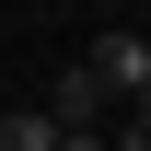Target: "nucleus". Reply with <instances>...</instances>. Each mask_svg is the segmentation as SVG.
Returning a JSON list of instances; mask_svg holds the SVG:
<instances>
[{"label": "nucleus", "mask_w": 151, "mask_h": 151, "mask_svg": "<svg viewBox=\"0 0 151 151\" xmlns=\"http://www.w3.org/2000/svg\"><path fill=\"white\" fill-rule=\"evenodd\" d=\"M116 128H139V139H151V81H139L128 105H116Z\"/></svg>", "instance_id": "7ed1b4c3"}, {"label": "nucleus", "mask_w": 151, "mask_h": 151, "mask_svg": "<svg viewBox=\"0 0 151 151\" xmlns=\"http://www.w3.org/2000/svg\"><path fill=\"white\" fill-rule=\"evenodd\" d=\"M105 12H128V0H105Z\"/></svg>", "instance_id": "20e7f679"}, {"label": "nucleus", "mask_w": 151, "mask_h": 151, "mask_svg": "<svg viewBox=\"0 0 151 151\" xmlns=\"http://www.w3.org/2000/svg\"><path fill=\"white\" fill-rule=\"evenodd\" d=\"M0 151H58V116L47 105H0Z\"/></svg>", "instance_id": "f03ea898"}, {"label": "nucleus", "mask_w": 151, "mask_h": 151, "mask_svg": "<svg viewBox=\"0 0 151 151\" xmlns=\"http://www.w3.org/2000/svg\"><path fill=\"white\" fill-rule=\"evenodd\" d=\"M81 81H93L105 105H128L139 81H151V23H105V35H93V58H81Z\"/></svg>", "instance_id": "f257e3e1"}]
</instances>
